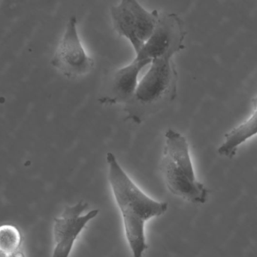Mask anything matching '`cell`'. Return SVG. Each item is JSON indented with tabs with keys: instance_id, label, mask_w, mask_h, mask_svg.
<instances>
[{
	"instance_id": "2",
	"label": "cell",
	"mask_w": 257,
	"mask_h": 257,
	"mask_svg": "<svg viewBox=\"0 0 257 257\" xmlns=\"http://www.w3.org/2000/svg\"><path fill=\"white\" fill-rule=\"evenodd\" d=\"M178 73L173 58L154 60L123 107L126 119L140 125L166 108L178 96Z\"/></svg>"
},
{
	"instance_id": "1",
	"label": "cell",
	"mask_w": 257,
	"mask_h": 257,
	"mask_svg": "<svg viewBox=\"0 0 257 257\" xmlns=\"http://www.w3.org/2000/svg\"><path fill=\"white\" fill-rule=\"evenodd\" d=\"M108 178L123 220L125 236L132 257H143L148 249L145 224L148 220L163 215L169 208L166 202H158L147 196L132 181L112 152L106 155Z\"/></svg>"
},
{
	"instance_id": "12",
	"label": "cell",
	"mask_w": 257,
	"mask_h": 257,
	"mask_svg": "<svg viewBox=\"0 0 257 257\" xmlns=\"http://www.w3.org/2000/svg\"><path fill=\"white\" fill-rule=\"evenodd\" d=\"M0 257H9V254L5 253L3 250H0Z\"/></svg>"
},
{
	"instance_id": "5",
	"label": "cell",
	"mask_w": 257,
	"mask_h": 257,
	"mask_svg": "<svg viewBox=\"0 0 257 257\" xmlns=\"http://www.w3.org/2000/svg\"><path fill=\"white\" fill-rule=\"evenodd\" d=\"M186 32L184 21L175 13L160 12L158 22L151 37L148 39L136 57L150 60L163 57L173 58L185 48Z\"/></svg>"
},
{
	"instance_id": "8",
	"label": "cell",
	"mask_w": 257,
	"mask_h": 257,
	"mask_svg": "<svg viewBox=\"0 0 257 257\" xmlns=\"http://www.w3.org/2000/svg\"><path fill=\"white\" fill-rule=\"evenodd\" d=\"M151 61L135 57L130 64L117 69L107 88L105 95L98 101L102 105L126 104L134 95L137 88L139 73Z\"/></svg>"
},
{
	"instance_id": "11",
	"label": "cell",
	"mask_w": 257,
	"mask_h": 257,
	"mask_svg": "<svg viewBox=\"0 0 257 257\" xmlns=\"http://www.w3.org/2000/svg\"><path fill=\"white\" fill-rule=\"evenodd\" d=\"M9 257H26L25 254H24V252L19 249V250H17V251L14 252V253H10L9 254Z\"/></svg>"
},
{
	"instance_id": "9",
	"label": "cell",
	"mask_w": 257,
	"mask_h": 257,
	"mask_svg": "<svg viewBox=\"0 0 257 257\" xmlns=\"http://www.w3.org/2000/svg\"><path fill=\"white\" fill-rule=\"evenodd\" d=\"M253 110L247 120L225 134L217 152L221 156L232 158L243 143L257 135V96L252 100Z\"/></svg>"
},
{
	"instance_id": "7",
	"label": "cell",
	"mask_w": 257,
	"mask_h": 257,
	"mask_svg": "<svg viewBox=\"0 0 257 257\" xmlns=\"http://www.w3.org/2000/svg\"><path fill=\"white\" fill-rule=\"evenodd\" d=\"M89 205L84 201L66 207L63 212L55 217L53 226L54 247L51 257H69L74 244L84 228L99 214L98 209L87 214L84 211Z\"/></svg>"
},
{
	"instance_id": "6",
	"label": "cell",
	"mask_w": 257,
	"mask_h": 257,
	"mask_svg": "<svg viewBox=\"0 0 257 257\" xmlns=\"http://www.w3.org/2000/svg\"><path fill=\"white\" fill-rule=\"evenodd\" d=\"M94 60L84 49L77 28V18L72 16L51 59V65L66 78H76L91 72Z\"/></svg>"
},
{
	"instance_id": "3",
	"label": "cell",
	"mask_w": 257,
	"mask_h": 257,
	"mask_svg": "<svg viewBox=\"0 0 257 257\" xmlns=\"http://www.w3.org/2000/svg\"><path fill=\"white\" fill-rule=\"evenodd\" d=\"M160 167L169 193L196 205L208 201L209 191L196 178L188 142L181 133L166 131Z\"/></svg>"
},
{
	"instance_id": "10",
	"label": "cell",
	"mask_w": 257,
	"mask_h": 257,
	"mask_svg": "<svg viewBox=\"0 0 257 257\" xmlns=\"http://www.w3.org/2000/svg\"><path fill=\"white\" fill-rule=\"evenodd\" d=\"M23 235L17 226L12 224L0 226V250L10 254L21 249Z\"/></svg>"
},
{
	"instance_id": "4",
	"label": "cell",
	"mask_w": 257,
	"mask_h": 257,
	"mask_svg": "<svg viewBox=\"0 0 257 257\" xmlns=\"http://www.w3.org/2000/svg\"><path fill=\"white\" fill-rule=\"evenodd\" d=\"M114 30L127 39L136 54L155 30L160 12H149L136 0H123L110 9Z\"/></svg>"
}]
</instances>
